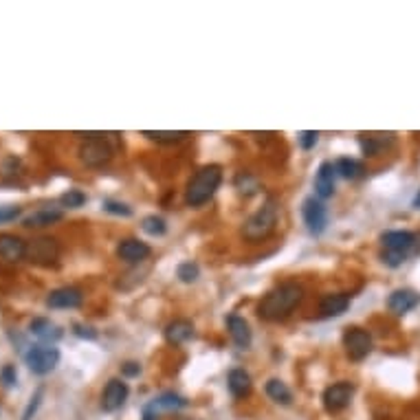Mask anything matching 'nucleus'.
Here are the masks:
<instances>
[{
  "mask_svg": "<svg viewBox=\"0 0 420 420\" xmlns=\"http://www.w3.org/2000/svg\"><path fill=\"white\" fill-rule=\"evenodd\" d=\"M348 306H350V295L334 293V295H326L319 301V313L324 317H339L348 310Z\"/></svg>",
  "mask_w": 420,
  "mask_h": 420,
  "instance_id": "19",
  "label": "nucleus"
},
{
  "mask_svg": "<svg viewBox=\"0 0 420 420\" xmlns=\"http://www.w3.org/2000/svg\"><path fill=\"white\" fill-rule=\"evenodd\" d=\"M414 203H416V205H420V194L416 196V200H414Z\"/></svg>",
  "mask_w": 420,
  "mask_h": 420,
  "instance_id": "39",
  "label": "nucleus"
},
{
  "mask_svg": "<svg viewBox=\"0 0 420 420\" xmlns=\"http://www.w3.org/2000/svg\"><path fill=\"white\" fill-rule=\"evenodd\" d=\"M229 392L236 398H244L251 392V376L244 372V369H231L229 372Z\"/></svg>",
  "mask_w": 420,
  "mask_h": 420,
  "instance_id": "22",
  "label": "nucleus"
},
{
  "mask_svg": "<svg viewBox=\"0 0 420 420\" xmlns=\"http://www.w3.org/2000/svg\"><path fill=\"white\" fill-rule=\"evenodd\" d=\"M122 372L126 374V376H137L139 372H141V367H139V363H126L124 367H122Z\"/></svg>",
  "mask_w": 420,
  "mask_h": 420,
  "instance_id": "38",
  "label": "nucleus"
},
{
  "mask_svg": "<svg viewBox=\"0 0 420 420\" xmlns=\"http://www.w3.org/2000/svg\"><path fill=\"white\" fill-rule=\"evenodd\" d=\"M266 394L271 400L280 402V405H291L293 402V392L287 388V383H282L280 379H271L266 383Z\"/></svg>",
  "mask_w": 420,
  "mask_h": 420,
  "instance_id": "24",
  "label": "nucleus"
},
{
  "mask_svg": "<svg viewBox=\"0 0 420 420\" xmlns=\"http://www.w3.org/2000/svg\"><path fill=\"white\" fill-rule=\"evenodd\" d=\"M0 258L7 262H18L27 258V242L13 233H0Z\"/></svg>",
  "mask_w": 420,
  "mask_h": 420,
  "instance_id": "13",
  "label": "nucleus"
},
{
  "mask_svg": "<svg viewBox=\"0 0 420 420\" xmlns=\"http://www.w3.org/2000/svg\"><path fill=\"white\" fill-rule=\"evenodd\" d=\"M141 229L147 233V236H163V233L167 231V225L161 216H147V218H143Z\"/></svg>",
  "mask_w": 420,
  "mask_h": 420,
  "instance_id": "27",
  "label": "nucleus"
},
{
  "mask_svg": "<svg viewBox=\"0 0 420 420\" xmlns=\"http://www.w3.org/2000/svg\"><path fill=\"white\" fill-rule=\"evenodd\" d=\"M315 194H317V198H330L334 194V165L328 161H324L317 170Z\"/></svg>",
  "mask_w": 420,
  "mask_h": 420,
  "instance_id": "16",
  "label": "nucleus"
},
{
  "mask_svg": "<svg viewBox=\"0 0 420 420\" xmlns=\"http://www.w3.org/2000/svg\"><path fill=\"white\" fill-rule=\"evenodd\" d=\"M176 275H178V280H181V282H185V284H192V282H196V280H198V275H200V268H198V264H194V262H183V264L176 268Z\"/></svg>",
  "mask_w": 420,
  "mask_h": 420,
  "instance_id": "30",
  "label": "nucleus"
},
{
  "mask_svg": "<svg viewBox=\"0 0 420 420\" xmlns=\"http://www.w3.org/2000/svg\"><path fill=\"white\" fill-rule=\"evenodd\" d=\"M301 299H304V289L297 282H284L262 297L258 315L266 322H282L301 304Z\"/></svg>",
  "mask_w": 420,
  "mask_h": 420,
  "instance_id": "1",
  "label": "nucleus"
},
{
  "mask_svg": "<svg viewBox=\"0 0 420 420\" xmlns=\"http://www.w3.org/2000/svg\"><path fill=\"white\" fill-rule=\"evenodd\" d=\"M117 256H119L124 262H130V264H137L141 260H145L150 256V247L137 238H126L119 242L117 247Z\"/></svg>",
  "mask_w": 420,
  "mask_h": 420,
  "instance_id": "14",
  "label": "nucleus"
},
{
  "mask_svg": "<svg viewBox=\"0 0 420 420\" xmlns=\"http://www.w3.org/2000/svg\"><path fill=\"white\" fill-rule=\"evenodd\" d=\"M15 381H18V372H15L13 365H5L0 369V383H3L5 388H13Z\"/></svg>",
  "mask_w": 420,
  "mask_h": 420,
  "instance_id": "32",
  "label": "nucleus"
},
{
  "mask_svg": "<svg viewBox=\"0 0 420 420\" xmlns=\"http://www.w3.org/2000/svg\"><path fill=\"white\" fill-rule=\"evenodd\" d=\"M381 242L390 254H407L416 242V236L412 231H388L383 233Z\"/></svg>",
  "mask_w": 420,
  "mask_h": 420,
  "instance_id": "15",
  "label": "nucleus"
},
{
  "mask_svg": "<svg viewBox=\"0 0 420 420\" xmlns=\"http://www.w3.org/2000/svg\"><path fill=\"white\" fill-rule=\"evenodd\" d=\"M405 256L407 254H390V251H388V254L383 256V260H385V264H390V266H398V264L405 262Z\"/></svg>",
  "mask_w": 420,
  "mask_h": 420,
  "instance_id": "36",
  "label": "nucleus"
},
{
  "mask_svg": "<svg viewBox=\"0 0 420 420\" xmlns=\"http://www.w3.org/2000/svg\"><path fill=\"white\" fill-rule=\"evenodd\" d=\"M227 328H229L231 339L236 341L238 348H249L251 346V328H249V324L244 322L242 317L229 315L227 317Z\"/></svg>",
  "mask_w": 420,
  "mask_h": 420,
  "instance_id": "21",
  "label": "nucleus"
},
{
  "mask_svg": "<svg viewBox=\"0 0 420 420\" xmlns=\"http://www.w3.org/2000/svg\"><path fill=\"white\" fill-rule=\"evenodd\" d=\"M194 337V326L188 319H174L165 326V339L172 346H181L185 341H190Z\"/></svg>",
  "mask_w": 420,
  "mask_h": 420,
  "instance_id": "17",
  "label": "nucleus"
},
{
  "mask_svg": "<svg viewBox=\"0 0 420 420\" xmlns=\"http://www.w3.org/2000/svg\"><path fill=\"white\" fill-rule=\"evenodd\" d=\"M352 394H355V385L352 383H346V381L334 383V385H330V388H326V392H324V407L328 412H339L350 402Z\"/></svg>",
  "mask_w": 420,
  "mask_h": 420,
  "instance_id": "10",
  "label": "nucleus"
},
{
  "mask_svg": "<svg viewBox=\"0 0 420 420\" xmlns=\"http://www.w3.org/2000/svg\"><path fill=\"white\" fill-rule=\"evenodd\" d=\"M185 405H188V402L178 394H172V392L161 394L159 398H155L143 407V420H161L163 412H176V409H183Z\"/></svg>",
  "mask_w": 420,
  "mask_h": 420,
  "instance_id": "9",
  "label": "nucleus"
},
{
  "mask_svg": "<svg viewBox=\"0 0 420 420\" xmlns=\"http://www.w3.org/2000/svg\"><path fill=\"white\" fill-rule=\"evenodd\" d=\"M25 363L29 365V369L33 374L44 376L48 372H53L55 365L60 363V350L53 348V346H46V343L33 346L25 355Z\"/></svg>",
  "mask_w": 420,
  "mask_h": 420,
  "instance_id": "4",
  "label": "nucleus"
},
{
  "mask_svg": "<svg viewBox=\"0 0 420 420\" xmlns=\"http://www.w3.org/2000/svg\"><path fill=\"white\" fill-rule=\"evenodd\" d=\"M128 398V385L119 379H112L108 381V385L104 388L102 394V409L104 412H117Z\"/></svg>",
  "mask_w": 420,
  "mask_h": 420,
  "instance_id": "11",
  "label": "nucleus"
},
{
  "mask_svg": "<svg viewBox=\"0 0 420 420\" xmlns=\"http://www.w3.org/2000/svg\"><path fill=\"white\" fill-rule=\"evenodd\" d=\"M104 209H106L108 214H114V216H130V214H132V209H130L128 205L117 203V200H106Z\"/></svg>",
  "mask_w": 420,
  "mask_h": 420,
  "instance_id": "34",
  "label": "nucleus"
},
{
  "mask_svg": "<svg viewBox=\"0 0 420 420\" xmlns=\"http://www.w3.org/2000/svg\"><path fill=\"white\" fill-rule=\"evenodd\" d=\"M62 221V211L58 209H38L25 218V227H48Z\"/></svg>",
  "mask_w": 420,
  "mask_h": 420,
  "instance_id": "23",
  "label": "nucleus"
},
{
  "mask_svg": "<svg viewBox=\"0 0 420 420\" xmlns=\"http://www.w3.org/2000/svg\"><path fill=\"white\" fill-rule=\"evenodd\" d=\"M343 348L350 359L361 361L372 352V337L363 328H348L343 334Z\"/></svg>",
  "mask_w": 420,
  "mask_h": 420,
  "instance_id": "6",
  "label": "nucleus"
},
{
  "mask_svg": "<svg viewBox=\"0 0 420 420\" xmlns=\"http://www.w3.org/2000/svg\"><path fill=\"white\" fill-rule=\"evenodd\" d=\"M29 332L33 334V337H38L40 341H58L62 337V328L55 326L51 319H46V317L33 319V322L29 324Z\"/></svg>",
  "mask_w": 420,
  "mask_h": 420,
  "instance_id": "18",
  "label": "nucleus"
},
{
  "mask_svg": "<svg viewBox=\"0 0 420 420\" xmlns=\"http://www.w3.org/2000/svg\"><path fill=\"white\" fill-rule=\"evenodd\" d=\"M60 203H62V207L77 209V207H81L84 203H86V194L79 192V190H69V192H64L60 196Z\"/></svg>",
  "mask_w": 420,
  "mask_h": 420,
  "instance_id": "29",
  "label": "nucleus"
},
{
  "mask_svg": "<svg viewBox=\"0 0 420 420\" xmlns=\"http://www.w3.org/2000/svg\"><path fill=\"white\" fill-rule=\"evenodd\" d=\"M280 221V207L275 200H266V203L247 218V223L242 227V238L249 242H260L266 240L275 231Z\"/></svg>",
  "mask_w": 420,
  "mask_h": 420,
  "instance_id": "3",
  "label": "nucleus"
},
{
  "mask_svg": "<svg viewBox=\"0 0 420 420\" xmlns=\"http://www.w3.org/2000/svg\"><path fill=\"white\" fill-rule=\"evenodd\" d=\"M301 214H304V223L308 227L310 233H315V236H319L326 225H328V211L324 207V203L319 198H306L304 200V207H301Z\"/></svg>",
  "mask_w": 420,
  "mask_h": 420,
  "instance_id": "8",
  "label": "nucleus"
},
{
  "mask_svg": "<svg viewBox=\"0 0 420 420\" xmlns=\"http://www.w3.org/2000/svg\"><path fill=\"white\" fill-rule=\"evenodd\" d=\"M22 214V209L18 205H5L0 207V223H9V221H15Z\"/></svg>",
  "mask_w": 420,
  "mask_h": 420,
  "instance_id": "35",
  "label": "nucleus"
},
{
  "mask_svg": "<svg viewBox=\"0 0 420 420\" xmlns=\"http://www.w3.org/2000/svg\"><path fill=\"white\" fill-rule=\"evenodd\" d=\"M81 291L75 289V287H62V289H55L48 293L46 297V306L48 308H77L81 306Z\"/></svg>",
  "mask_w": 420,
  "mask_h": 420,
  "instance_id": "12",
  "label": "nucleus"
},
{
  "mask_svg": "<svg viewBox=\"0 0 420 420\" xmlns=\"http://www.w3.org/2000/svg\"><path fill=\"white\" fill-rule=\"evenodd\" d=\"M143 137L152 139L157 143H176V141H183L185 137H190V132H185V130H143Z\"/></svg>",
  "mask_w": 420,
  "mask_h": 420,
  "instance_id": "25",
  "label": "nucleus"
},
{
  "mask_svg": "<svg viewBox=\"0 0 420 420\" xmlns=\"http://www.w3.org/2000/svg\"><path fill=\"white\" fill-rule=\"evenodd\" d=\"M334 172H339L343 178H359L363 174V165L355 159H339L337 163H334Z\"/></svg>",
  "mask_w": 420,
  "mask_h": 420,
  "instance_id": "26",
  "label": "nucleus"
},
{
  "mask_svg": "<svg viewBox=\"0 0 420 420\" xmlns=\"http://www.w3.org/2000/svg\"><path fill=\"white\" fill-rule=\"evenodd\" d=\"M416 304H418V295L414 291H407V289L394 291L388 299V306L394 315H405L412 308H416Z\"/></svg>",
  "mask_w": 420,
  "mask_h": 420,
  "instance_id": "20",
  "label": "nucleus"
},
{
  "mask_svg": "<svg viewBox=\"0 0 420 420\" xmlns=\"http://www.w3.org/2000/svg\"><path fill=\"white\" fill-rule=\"evenodd\" d=\"M223 181V167L221 165H205L192 176L185 190V203L190 207L205 205L207 200L216 194L218 185Z\"/></svg>",
  "mask_w": 420,
  "mask_h": 420,
  "instance_id": "2",
  "label": "nucleus"
},
{
  "mask_svg": "<svg viewBox=\"0 0 420 420\" xmlns=\"http://www.w3.org/2000/svg\"><path fill=\"white\" fill-rule=\"evenodd\" d=\"M317 139H319V132H315V130H304V132H299V134H297V143H299L301 150H310V147H315Z\"/></svg>",
  "mask_w": 420,
  "mask_h": 420,
  "instance_id": "31",
  "label": "nucleus"
},
{
  "mask_svg": "<svg viewBox=\"0 0 420 420\" xmlns=\"http://www.w3.org/2000/svg\"><path fill=\"white\" fill-rule=\"evenodd\" d=\"M27 256L36 264H53L60 258V244L55 238H36L27 244Z\"/></svg>",
  "mask_w": 420,
  "mask_h": 420,
  "instance_id": "7",
  "label": "nucleus"
},
{
  "mask_svg": "<svg viewBox=\"0 0 420 420\" xmlns=\"http://www.w3.org/2000/svg\"><path fill=\"white\" fill-rule=\"evenodd\" d=\"M75 334L77 337H86V339H95L97 337V332L88 326H75Z\"/></svg>",
  "mask_w": 420,
  "mask_h": 420,
  "instance_id": "37",
  "label": "nucleus"
},
{
  "mask_svg": "<svg viewBox=\"0 0 420 420\" xmlns=\"http://www.w3.org/2000/svg\"><path fill=\"white\" fill-rule=\"evenodd\" d=\"M258 185H260L258 178L251 176L249 172H240V174L236 176V188H238L240 194H247V196L256 194V192H258Z\"/></svg>",
  "mask_w": 420,
  "mask_h": 420,
  "instance_id": "28",
  "label": "nucleus"
},
{
  "mask_svg": "<svg viewBox=\"0 0 420 420\" xmlns=\"http://www.w3.org/2000/svg\"><path fill=\"white\" fill-rule=\"evenodd\" d=\"M42 388L31 396V400H29V405H27V409H25V414H22V420H31L33 416H36V412H38V407H40V400H42Z\"/></svg>",
  "mask_w": 420,
  "mask_h": 420,
  "instance_id": "33",
  "label": "nucleus"
},
{
  "mask_svg": "<svg viewBox=\"0 0 420 420\" xmlns=\"http://www.w3.org/2000/svg\"><path fill=\"white\" fill-rule=\"evenodd\" d=\"M79 159L84 165L88 167H102L110 163L112 159V147L106 139L97 137V139H86L79 145Z\"/></svg>",
  "mask_w": 420,
  "mask_h": 420,
  "instance_id": "5",
  "label": "nucleus"
}]
</instances>
